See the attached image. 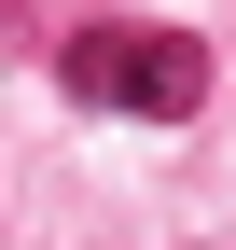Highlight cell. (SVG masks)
<instances>
[{"instance_id":"obj_3","label":"cell","mask_w":236,"mask_h":250,"mask_svg":"<svg viewBox=\"0 0 236 250\" xmlns=\"http://www.w3.org/2000/svg\"><path fill=\"white\" fill-rule=\"evenodd\" d=\"M98 14H111V0H98Z\"/></svg>"},{"instance_id":"obj_2","label":"cell","mask_w":236,"mask_h":250,"mask_svg":"<svg viewBox=\"0 0 236 250\" xmlns=\"http://www.w3.org/2000/svg\"><path fill=\"white\" fill-rule=\"evenodd\" d=\"M56 83H70L83 111H125V83H139V28H125V14H83L70 42H56Z\"/></svg>"},{"instance_id":"obj_1","label":"cell","mask_w":236,"mask_h":250,"mask_svg":"<svg viewBox=\"0 0 236 250\" xmlns=\"http://www.w3.org/2000/svg\"><path fill=\"white\" fill-rule=\"evenodd\" d=\"M125 111H139V125H195V111H209V42H195V28H139Z\"/></svg>"}]
</instances>
